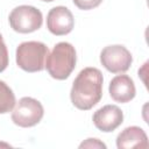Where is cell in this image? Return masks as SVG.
I'll list each match as a JSON object with an SVG mask.
<instances>
[{
  "label": "cell",
  "mask_w": 149,
  "mask_h": 149,
  "mask_svg": "<svg viewBox=\"0 0 149 149\" xmlns=\"http://www.w3.org/2000/svg\"><path fill=\"white\" fill-rule=\"evenodd\" d=\"M7 65H8V51H7V47L3 42L2 35L0 34V72L6 70Z\"/></svg>",
  "instance_id": "obj_12"
},
{
  "label": "cell",
  "mask_w": 149,
  "mask_h": 149,
  "mask_svg": "<svg viewBox=\"0 0 149 149\" xmlns=\"http://www.w3.org/2000/svg\"><path fill=\"white\" fill-rule=\"evenodd\" d=\"M109 95L116 102L126 104L134 99L136 88L133 79L127 74H118L109 83Z\"/></svg>",
  "instance_id": "obj_9"
},
{
  "label": "cell",
  "mask_w": 149,
  "mask_h": 149,
  "mask_svg": "<svg viewBox=\"0 0 149 149\" xmlns=\"http://www.w3.org/2000/svg\"><path fill=\"white\" fill-rule=\"evenodd\" d=\"M41 1H44V2H51V1H54V0H41Z\"/></svg>",
  "instance_id": "obj_15"
},
{
  "label": "cell",
  "mask_w": 149,
  "mask_h": 149,
  "mask_svg": "<svg viewBox=\"0 0 149 149\" xmlns=\"http://www.w3.org/2000/svg\"><path fill=\"white\" fill-rule=\"evenodd\" d=\"M14 106L15 94L3 80H0V114L10 112L14 108Z\"/></svg>",
  "instance_id": "obj_11"
},
{
  "label": "cell",
  "mask_w": 149,
  "mask_h": 149,
  "mask_svg": "<svg viewBox=\"0 0 149 149\" xmlns=\"http://www.w3.org/2000/svg\"><path fill=\"white\" fill-rule=\"evenodd\" d=\"M79 148H106V144L102 143L98 139H87L83 143H80Z\"/></svg>",
  "instance_id": "obj_14"
},
{
  "label": "cell",
  "mask_w": 149,
  "mask_h": 149,
  "mask_svg": "<svg viewBox=\"0 0 149 149\" xmlns=\"http://www.w3.org/2000/svg\"><path fill=\"white\" fill-rule=\"evenodd\" d=\"M116 147L119 149L140 148L147 149L149 147L146 132L137 126H130L125 128L116 137Z\"/></svg>",
  "instance_id": "obj_10"
},
{
  "label": "cell",
  "mask_w": 149,
  "mask_h": 149,
  "mask_svg": "<svg viewBox=\"0 0 149 149\" xmlns=\"http://www.w3.org/2000/svg\"><path fill=\"white\" fill-rule=\"evenodd\" d=\"M92 120L99 130L109 133L123 122V113L116 105H106L93 114Z\"/></svg>",
  "instance_id": "obj_8"
},
{
  "label": "cell",
  "mask_w": 149,
  "mask_h": 149,
  "mask_svg": "<svg viewBox=\"0 0 149 149\" xmlns=\"http://www.w3.org/2000/svg\"><path fill=\"white\" fill-rule=\"evenodd\" d=\"M102 73L97 68L83 69L73 80L70 98L74 107L88 111L95 106L102 97Z\"/></svg>",
  "instance_id": "obj_1"
},
{
  "label": "cell",
  "mask_w": 149,
  "mask_h": 149,
  "mask_svg": "<svg viewBox=\"0 0 149 149\" xmlns=\"http://www.w3.org/2000/svg\"><path fill=\"white\" fill-rule=\"evenodd\" d=\"M77 55L74 47L69 42L57 43L47 56L45 66L49 74L57 80L66 79L74 70Z\"/></svg>",
  "instance_id": "obj_2"
},
{
  "label": "cell",
  "mask_w": 149,
  "mask_h": 149,
  "mask_svg": "<svg viewBox=\"0 0 149 149\" xmlns=\"http://www.w3.org/2000/svg\"><path fill=\"white\" fill-rule=\"evenodd\" d=\"M72 1L79 9H83V10L93 9L102 2V0H72Z\"/></svg>",
  "instance_id": "obj_13"
},
{
  "label": "cell",
  "mask_w": 149,
  "mask_h": 149,
  "mask_svg": "<svg viewBox=\"0 0 149 149\" xmlns=\"http://www.w3.org/2000/svg\"><path fill=\"white\" fill-rule=\"evenodd\" d=\"M100 62L107 71L112 73H122L130 68L133 56L123 45H107L100 52Z\"/></svg>",
  "instance_id": "obj_6"
},
{
  "label": "cell",
  "mask_w": 149,
  "mask_h": 149,
  "mask_svg": "<svg viewBox=\"0 0 149 149\" xmlns=\"http://www.w3.org/2000/svg\"><path fill=\"white\" fill-rule=\"evenodd\" d=\"M73 27L74 19L69 8L64 6H56L49 10L47 15V28L51 34L63 36L71 33Z\"/></svg>",
  "instance_id": "obj_7"
},
{
  "label": "cell",
  "mask_w": 149,
  "mask_h": 149,
  "mask_svg": "<svg viewBox=\"0 0 149 149\" xmlns=\"http://www.w3.org/2000/svg\"><path fill=\"white\" fill-rule=\"evenodd\" d=\"M44 114V109L42 104L30 97L21 98L14 106L12 112V121L23 128L33 127L37 125Z\"/></svg>",
  "instance_id": "obj_5"
},
{
  "label": "cell",
  "mask_w": 149,
  "mask_h": 149,
  "mask_svg": "<svg viewBox=\"0 0 149 149\" xmlns=\"http://www.w3.org/2000/svg\"><path fill=\"white\" fill-rule=\"evenodd\" d=\"M10 28L21 34H29L41 28L43 23V16L40 9L34 6L21 5L15 7L9 14Z\"/></svg>",
  "instance_id": "obj_4"
},
{
  "label": "cell",
  "mask_w": 149,
  "mask_h": 149,
  "mask_svg": "<svg viewBox=\"0 0 149 149\" xmlns=\"http://www.w3.org/2000/svg\"><path fill=\"white\" fill-rule=\"evenodd\" d=\"M49 55L48 47L38 41L22 42L16 48V64L27 72L42 71Z\"/></svg>",
  "instance_id": "obj_3"
}]
</instances>
